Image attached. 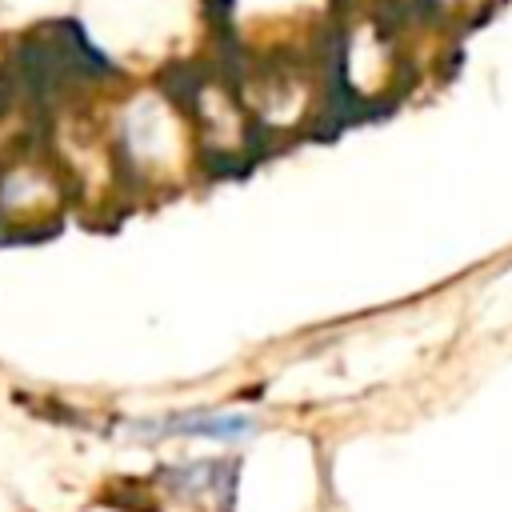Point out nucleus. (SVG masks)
Segmentation results:
<instances>
[{"label":"nucleus","instance_id":"f257e3e1","mask_svg":"<svg viewBox=\"0 0 512 512\" xmlns=\"http://www.w3.org/2000/svg\"><path fill=\"white\" fill-rule=\"evenodd\" d=\"M136 428H148L152 436H200V440H244L256 432V420L252 416H236V412H196V416H172L164 424H136Z\"/></svg>","mask_w":512,"mask_h":512}]
</instances>
